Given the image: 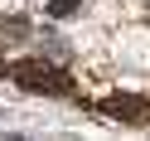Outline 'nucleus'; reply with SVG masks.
<instances>
[{
	"label": "nucleus",
	"instance_id": "f257e3e1",
	"mask_svg": "<svg viewBox=\"0 0 150 141\" xmlns=\"http://www.w3.org/2000/svg\"><path fill=\"white\" fill-rule=\"evenodd\" d=\"M10 73H15V83H20V88H29V92H58V97H68V92H73V78H68V73L49 68V63H39V59L15 63Z\"/></svg>",
	"mask_w": 150,
	"mask_h": 141
},
{
	"label": "nucleus",
	"instance_id": "f03ea898",
	"mask_svg": "<svg viewBox=\"0 0 150 141\" xmlns=\"http://www.w3.org/2000/svg\"><path fill=\"white\" fill-rule=\"evenodd\" d=\"M107 112L121 117V122H150V102L136 97V92H111V97H107Z\"/></svg>",
	"mask_w": 150,
	"mask_h": 141
},
{
	"label": "nucleus",
	"instance_id": "7ed1b4c3",
	"mask_svg": "<svg viewBox=\"0 0 150 141\" xmlns=\"http://www.w3.org/2000/svg\"><path fill=\"white\" fill-rule=\"evenodd\" d=\"M82 10V0H49V20H73Z\"/></svg>",
	"mask_w": 150,
	"mask_h": 141
}]
</instances>
